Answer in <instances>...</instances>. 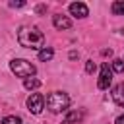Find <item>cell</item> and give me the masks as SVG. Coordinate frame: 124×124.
<instances>
[{"label": "cell", "instance_id": "15", "mask_svg": "<svg viewBox=\"0 0 124 124\" xmlns=\"http://www.w3.org/2000/svg\"><path fill=\"white\" fill-rule=\"evenodd\" d=\"M85 72H87V74H93V72H95V62H93V60H87V62H85Z\"/></svg>", "mask_w": 124, "mask_h": 124}, {"label": "cell", "instance_id": "1", "mask_svg": "<svg viewBox=\"0 0 124 124\" xmlns=\"http://www.w3.org/2000/svg\"><path fill=\"white\" fill-rule=\"evenodd\" d=\"M17 41H19V45L21 46H25V48H45L43 45H45V35L39 31V27H29V25H25V27H21L19 31H17Z\"/></svg>", "mask_w": 124, "mask_h": 124}, {"label": "cell", "instance_id": "5", "mask_svg": "<svg viewBox=\"0 0 124 124\" xmlns=\"http://www.w3.org/2000/svg\"><path fill=\"white\" fill-rule=\"evenodd\" d=\"M110 83H112V72H110L108 64L103 62V64H101V76H99V83H97V87H99V89H108Z\"/></svg>", "mask_w": 124, "mask_h": 124}, {"label": "cell", "instance_id": "9", "mask_svg": "<svg viewBox=\"0 0 124 124\" xmlns=\"http://www.w3.org/2000/svg\"><path fill=\"white\" fill-rule=\"evenodd\" d=\"M112 99H114V103H116L118 107L124 108V89H122V85H116V87L112 89Z\"/></svg>", "mask_w": 124, "mask_h": 124}, {"label": "cell", "instance_id": "8", "mask_svg": "<svg viewBox=\"0 0 124 124\" xmlns=\"http://www.w3.org/2000/svg\"><path fill=\"white\" fill-rule=\"evenodd\" d=\"M81 118H83V112L81 110H70L66 114V118L62 120V124H78Z\"/></svg>", "mask_w": 124, "mask_h": 124}, {"label": "cell", "instance_id": "7", "mask_svg": "<svg viewBox=\"0 0 124 124\" xmlns=\"http://www.w3.org/2000/svg\"><path fill=\"white\" fill-rule=\"evenodd\" d=\"M52 25H54L56 29H70V27H72V21H70L66 16L56 14V16H52Z\"/></svg>", "mask_w": 124, "mask_h": 124}, {"label": "cell", "instance_id": "6", "mask_svg": "<svg viewBox=\"0 0 124 124\" xmlns=\"http://www.w3.org/2000/svg\"><path fill=\"white\" fill-rule=\"evenodd\" d=\"M70 14L76 16V17H85L89 14V10L83 2H74V4H70Z\"/></svg>", "mask_w": 124, "mask_h": 124}, {"label": "cell", "instance_id": "17", "mask_svg": "<svg viewBox=\"0 0 124 124\" xmlns=\"http://www.w3.org/2000/svg\"><path fill=\"white\" fill-rule=\"evenodd\" d=\"M114 124H124V114H120V116L116 118V122H114Z\"/></svg>", "mask_w": 124, "mask_h": 124}, {"label": "cell", "instance_id": "4", "mask_svg": "<svg viewBox=\"0 0 124 124\" xmlns=\"http://www.w3.org/2000/svg\"><path fill=\"white\" fill-rule=\"evenodd\" d=\"M27 108L33 112V114H39L43 108H45V97L41 93H31L27 97Z\"/></svg>", "mask_w": 124, "mask_h": 124}, {"label": "cell", "instance_id": "16", "mask_svg": "<svg viewBox=\"0 0 124 124\" xmlns=\"http://www.w3.org/2000/svg\"><path fill=\"white\" fill-rule=\"evenodd\" d=\"M10 6L12 8H21V6H25V2H10Z\"/></svg>", "mask_w": 124, "mask_h": 124}, {"label": "cell", "instance_id": "12", "mask_svg": "<svg viewBox=\"0 0 124 124\" xmlns=\"http://www.w3.org/2000/svg\"><path fill=\"white\" fill-rule=\"evenodd\" d=\"M110 10H112V14H114V16H124V2H122V0L112 2Z\"/></svg>", "mask_w": 124, "mask_h": 124}, {"label": "cell", "instance_id": "3", "mask_svg": "<svg viewBox=\"0 0 124 124\" xmlns=\"http://www.w3.org/2000/svg\"><path fill=\"white\" fill-rule=\"evenodd\" d=\"M10 68H12V72H14L17 78H23V79L31 78V76L37 72V68H35L29 60H23V58H14V60L10 62Z\"/></svg>", "mask_w": 124, "mask_h": 124}, {"label": "cell", "instance_id": "18", "mask_svg": "<svg viewBox=\"0 0 124 124\" xmlns=\"http://www.w3.org/2000/svg\"><path fill=\"white\" fill-rule=\"evenodd\" d=\"M103 54H105V56H110V54H112V50H110V48H107V50H103Z\"/></svg>", "mask_w": 124, "mask_h": 124}, {"label": "cell", "instance_id": "10", "mask_svg": "<svg viewBox=\"0 0 124 124\" xmlns=\"http://www.w3.org/2000/svg\"><path fill=\"white\" fill-rule=\"evenodd\" d=\"M52 56H54V50H52V48H46V46H45L43 50H39V60H41V62H48Z\"/></svg>", "mask_w": 124, "mask_h": 124}, {"label": "cell", "instance_id": "13", "mask_svg": "<svg viewBox=\"0 0 124 124\" xmlns=\"http://www.w3.org/2000/svg\"><path fill=\"white\" fill-rule=\"evenodd\" d=\"M112 70H114L116 74H122V72H124V60L114 58V60H112Z\"/></svg>", "mask_w": 124, "mask_h": 124}, {"label": "cell", "instance_id": "2", "mask_svg": "<svg viewBox=\"0 0 124 124\" xmlns=\"http://www.w3.org/2000/svg\"><path fill=\"white\" fill-rule=\"evenodd\" d=\"M68 105H70V97L62 91H54L46 97V108L50 112H62L68 108Z\"/></svg>", "mask_w": 124, "mask_h": 124}, {"label": "cell", "instance_id": "14", "mask_svg": "<svg viewBox=\"0 0 124 124\" xmlns=\"http://www.w3.org/2000/svg\"><path fill=\"white\" fill-rule=\"evenodd\" d=\"M2 124H21V118L19 116H4Z\"/></svg>", "mask_w": 124, "mask_h": 124}, {"label": "cell", "instance_id": "11", "mask_svg": "<svg viewBox=\"0 0 124 124\" xmlns=\"http://www.w3.org/2000/svg\"><path fill=\"white\" fill-rule=\"evenodd\" d=\"M23 85H25V89H37V87H41V79L27 78V79H23Z\"/></svg>", "mask_w": 124, "mask_h": 124}]
</instances>
